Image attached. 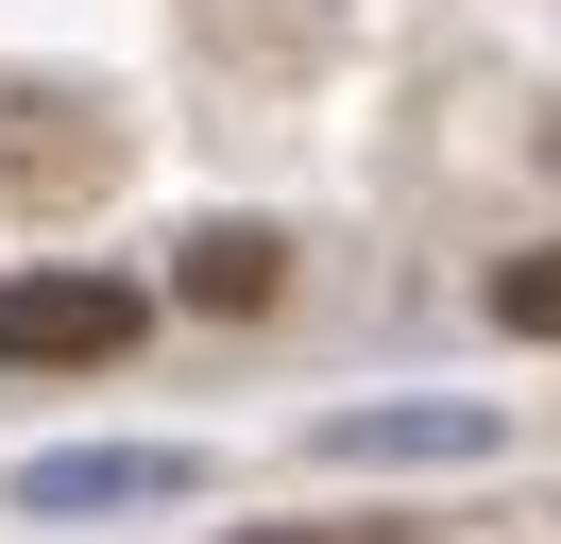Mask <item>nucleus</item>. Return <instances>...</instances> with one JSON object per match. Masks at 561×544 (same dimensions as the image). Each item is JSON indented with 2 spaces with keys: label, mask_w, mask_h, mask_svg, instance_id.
Listing matches in <instances>:
<instances>
[{
  "label": "nucleus",
  "mask_w": 561,
  "mask_h": 544,
  "mask_svg": "<svg viewBox=\"0 0 561 544\" xmlns=\"http://www.w3.org/2000/svg\"><path fill=\"white\" fill-rule=\"evenodd\" d=\"M273 290H289V238L273 222H205V238H187V306L239 324V306H273Z\"/></svg>",
  "instance_id": "f03ea898"
},
{
  "label": "nucleus",
  "mask_w": 561,
  "mask_h": 544,
  "mask_svg": "<svg viewBox=\"0 0 561 544\" xmlns=\"http://www.w3.org/2000/svg\"><path fill=\"white\" fill-rule=\"evenodd\" d=\"M493 324H511V340H561V238H545V256H511V272H493Z\"/></svg>",
  "instance_id": "7ed1b4c3"
},
{
  "label": "nucleus",
  "mask_w": 561,
  "mask_h": 544,
  "mask_svg": "<svg viewBox=\"0 0 561 544\" xmlns=\"http://www.w3.org/2000/svg\"><path fill=\"white\" fill-rule=\"evenodd\" d=\"M239 544H375V528H239Z\"/></svg>",
  "instance_id": "20e7f679"
},
{
  "label": "nucleus",
  "mask_w": 561,
  "mask_h": 544,
  "mask_svg": "<svg viewBox=\"0 0 561 544\" xmlns=\"http://www.w3.org/2000/svg\"><path fill=\"white\" fill-rule=\"evenodd\" d=\"M137 340V290L119 272H18L0 290V374H103Z\"/></svg>",
  "instance_id": "f257e3e1"
}]
</instances>
